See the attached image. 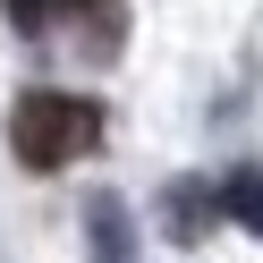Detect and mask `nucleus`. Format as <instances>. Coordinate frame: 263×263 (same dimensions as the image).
<instances>
[{
    "label": "nucleus",
    "instance_id": "nucleus-1",
    "mask_svg": "<svg viewBox=\"0 0 263 263\" xmlns=\"http://www.w3.org/2000/svg\"><path fill=\"white\" fill-rule=\"evenodd\" d=\"M9 144H17L26 170H68L77 153L102 144V102L60 93V85H34V93H17V110H9Z\"/></svg>",
    "mask_w": 263,
    "mask_h": 263
},
{
    "label": "nucleus",
    "instance_id": "nucleus-2",
    "mask_svg": "<svg viewBox=\"0 0 263 263\" xmlns=\"http://www.w3.org/2000/svg\"><path fill=\"white\" fill-rule=\"evenodd\" d=\"M221 212L263 238V170H229V178H221Z\"/></svg>",
    "mask_w": 263,
    "mask_h": 263
},
{
    "label": "nucleus",
    "instance_id": "nucleus-3",
    "mask_svg": "<svg viewBox=\"0 0 263 263\" xmlns=\"http://www.w3.org/2000/svg\"><path fill=\"white\" fill-rule=\"evenodd\" d=\"M170 204H178V212H170V221H178V238H204V187H178Z\"/></svg>",
    "mask_w": 263,
    "mask_h": 263
},
{
    "label": "nucleus",
    "instance_id": "nucleus-4",
    "mask_svg": "<svg viewBox=\"0 0 263 263\" xmlns=\"http://www.w3.org/2000/svg\"><path fill=\"white\" fill-rule=\"evenodd\" d=\"M9 26H26V34H43V26H51V0H9Z\"/></svg>",
    "mask_w": 263,
    "mask_h": 263
}]
</instances>
